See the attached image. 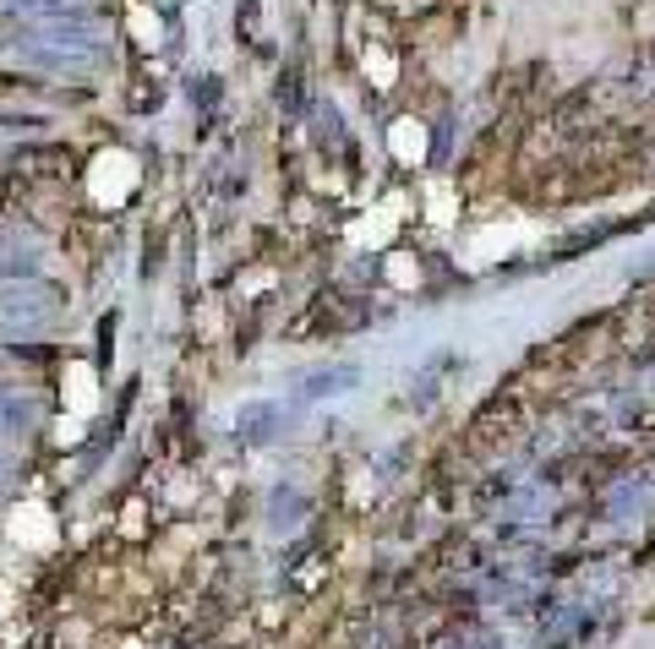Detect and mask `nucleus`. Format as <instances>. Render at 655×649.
I'll return each instance as SVG.
<instances>
[{
    "instance_id": "obj_1",
    "label": "nucleus",
    "mask_w": 655,
    "mask_h": 649,
    "mask_svg": "<svg viewBox=\"0 0 655 649\" xmlns=\"http://www.w3.org/2000/svg\"><path fill=\"white\" fill-rule=\"evenodd\" d=\"M11 169L16 175H33V180H66L77 169V153L66 142H33V147H16L11 153Z\"/></svg>"
},
{
    "instance_id": "obj_2",
    "label": "nucleus",
    "mask_w": 655,
    "mask_h": 649,
    "mask_svg": "<svg viewBox=\"0 0 655 649\" xmlns=\"http://www.w3.org/2000/svg\"><path fill=\"white\" fill-rule=\"evenodd\" d=\"M33 87H38L33 76H5V71H0V93H33Z\"/></svg>"
}]
</instances>
